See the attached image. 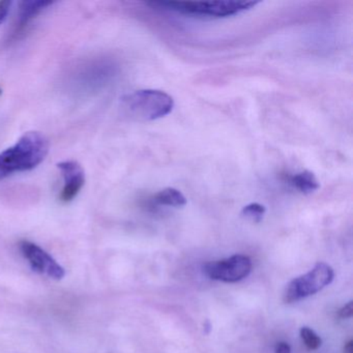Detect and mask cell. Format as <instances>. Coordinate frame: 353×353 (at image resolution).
Returning <instances> with one entry per match:
<instances>
[{
    "instance_id": "obj_1",
    "label": "cell",
    "mask_w": 353,
    "mask_h": 353,
    "mask_svg": "<svg viewBox=\"0 0 353 353\" xmlns=\"http://www.w3.org/2000/svg\"><path fill=\"white\" fill-rule=\"evenodd\" d=\"M49 140L40 132H28L0 154V179L37 168L49 152Z\"/></svg>"
},
{
    "instance_id": "obj_14",
    "label": "cell",
    "mask_w": 353,
    "mask_h": 353,
    "mask_svg": "<svg viewBox=\"0 0 353 353\" xmlns=\"http://www.w3.org/2000/svg\"><path fill=\"white\" fill-rule=\"evenodd\" d=\"M12 6H13V1H9V0L0 1V26H3L7 20L8 16L11 12Z\"/></svg>"
},
{
    "instance_id": "obj_4",
    "label": "cell",
    "mask_w": 353,
    "mask_h": 353,
    "mask_svg": "<svg viewBox=\"0 0 353 353\" xmlns=\"http://www.w3.org/2000/svg\"><path fill=\"white\" fill-rule=\"evenodd\" d=\"M334 270L328 264L320 262L303 276L293 279L283 294V301L286 303H296L305 297L319 292L328 286L334 280Z\"/></svg>"
},
{
    "instance_id": "obj_6",
    "label": "cell",
    "mask_w": 353,
    "mask_h": 353,
    "mask_svg": "<svg viewBox=\"0 0 353 353\" xmlns=\"http://www.w3.org/2000/svg\"><path fill=\"white\" fill-rule=\"evenodd\" d=\"M117 74V65L108 59H98L80 68L76 74L75 84L85 92L102 90Z\"/></svg>"
},
{
    "instance_id": "obj_8",
    "label": "cell",
    "mask_w": 353,
    "mask_h": 353,
    "mask_svg": "<svg viewBox=\"0 0 353 353\" xmlns=\"http://www.w3.org/2000/svg\"><path fill=\"white\" fill-rule=\"evenodd\" d=\"M57 167L63 179V187L59 198L67 203L75 199L85 185V172L76 161H63Z\"/></svg>"
},
{
    "instance_id": "obj_5",
    "label": "cell",
    "mask_w": 353,
    "mask_h": 353,
    "mask_svg": "<svg viewBox=\"0 0 353 353\" xmlns=\"http://www.w3.org/2000/svg\"><path fill=\"white\" fill-rule=\"evenodd\" d=\"M252 270V261L245 255H233L227 259L208 262L203 272L212 280L225 283H236L247 278Z\"/></svg>"
},
{
    "instance_id": "obj_9",
    "label": "cell",
    "mask_w": 353,
    "mask_h": 353,
    "mask_svg": "<svg viewBox=\"0 0 353 353\" xmlns=\"http://www.w3.org/2000/svg\"><path fill=\"white\" fill-rule=\"evenodd\" d=\"M53 3H54L53 1H42V0H28L20 3L19 15H18L13 38L19 36L26 28H28L30 22H32L39 14L51 7Z\"/></svg>"
},
{
    "instance_id": "obj_13",
    "label": "cell",
    "mask_w": 353,
    "mask_h": 353,
    "mask_svg": "<svg viewBox=\"0 0 353 353\" xmlns=\"http://www.w3.org/2000/svg\"><path fill=\"white\" fill-rule=\"evenodd\" d=\"M301 340H303V344H305V347L309 348L310 350H316V349L321 346V338H320L313 330L307 327V326H303V327L301 328Z\"/></svg>"
},
{
    "instance_id": "obj_15",
    "label": "cell",
    "mask_w": 353,
    "mask_h": 353,
    "mask_svg": "<svg viewBox=\"0 0 353 353\" xmlns=\"http://www.w3.org/2000/svg\"><path fill=\"white\" fill-rule=\"evenodd\" d=\"M339 317L341 319H348V318L352 317L353 314V303L352 301H349L347 305H345L344 307H341L339 310Z\"/></svg>"
},
{
    "instance_id": "obj_12",
    "label": "cell",
    "mask_w": 353,
    "mask_h": 353,
    "mask_svg": "<svg viewBox=\"0 0 353 353\" xmlns=\"http://www.w3.org/2000/svg\"><path fill=\"white\" fill-rule=\"evenodd\" d=\"M265 212V206L255 202V203L248 204L247 206H245L241 210V216L253 221V222L259 223L261 222Z\"/></svg>"
},
{
    "instance_id": "obj_10",
    "label": "cell",
    "mask_w": 353,
    "mask_h": 353,
    "mask_svg": "<svg viewBox=\"0 0 353 353\" xmlns=\"http://www.w3.org/2000/svg\"><path fill=\"white\" fill-rule=\"evenodd\" d=\"M289 183L294 189L301 193L307 195V194L314 193L320 188L319 183L316 179L315 174L311 171L305 170L303 172L296 173L289 177Z\"/></svg>"
},
{
    "instance_id": "obj_11",
    "label": "cell",
    "mask_w": 353,
    "mask_h": 353,
    "mask_svg": "<svg viewBox=\"0 0 353 353\" xmlns=\"http://www.w3.org/2000/svg\"><path fill=\"white\" fill-rule=\"evenodd\" d=\"M152 203L156 205L179 208H183L187 204V199L179 190L174 189V188H166L154 196Z\"/></svg>"
},
{
    "instance_id": "obj_3",
    "label": "cell",
    "mask_w": 353,
    "mask_h": 353,
    "mask_svg": "<svg viewBox=\"0 0 353 353\" xmlns=\"http://www.w3.org/2000/svg\"><path fill=\"white\" fill-rule=\"evenodd\" d=\"M260 1H196V3H181V1H159L148 3V6L160 8L167 11L175 12L195 18H210L222 19L233 17L259 5Z\"/></svg>"
},
{
    "instance_id": "obj_2",
    "label": "cell",
    "mask_w": 353,
    "mask_h": 353,
    "mask_svg": "<svg viewBox=\"0 0 353 353\" xmlns=\"http://www.w3.org/2000/svg\"><path fill=\"white\" fill-rule=\"evenodd\" d=\"M121 109L130 119L152 121L167 117L174 108V100L162 90H142L121 98Z\"/></svg>"
},
{
    "instance_id": "obj_7",
    "label": "cell",
    "mask_w": 353,
    "mask_h": 353,
    "mask_svg": "<svg viewBox=\"0 0 353 353\" xmlns=\"http://www.w3.org/2000/svg\"><path fill=\"white\" fill-rule=\"evenodd\" d=\"M20 250L24 257L28 260L32 270L40 274H47L54 280H61L65 272L63 266L59 265L52 256L39 247L36 243L24 241L20 243Z\"/></svg>"
},
{
    "instance_id": "obj_16",
    "label": "cell",
    "mask_w": 353,
    "mask_h": 353,
    "mask_svg": "<svg viewBox=\"0 0 353 353\" xmlns=\"http://www.w3.org/2000/svg\"><path fill=\"white\" fill-rule=\"evenodd\" d=\"M274 353H291L290 345L286 342H279L274 347Z\"/></svg>"
},
{
    "instance_id": "obj_17",
    "label": "cell",
    "mask_w": 353,
    "mask_h": 353,
    "mask_svg": "<svg viewBox=\"0 0 353 353\" xmlns=\"http://www.w3.org/2000/svg\"><path fill=\"white\" fill-rule=\"evenodd\" d=\"M344 353H353V342L349 341L344 347Z\"/></svg>"
}]
</instances>
